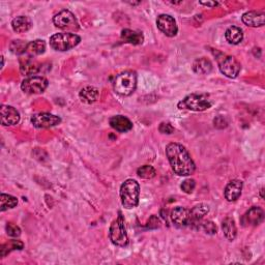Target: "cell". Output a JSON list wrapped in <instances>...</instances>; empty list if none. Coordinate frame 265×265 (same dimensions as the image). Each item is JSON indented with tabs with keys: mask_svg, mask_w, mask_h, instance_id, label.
Returning a JSON list of instances; mask_svg holds the SVG:
<instances>
[{
	"mask_svg": "<svg viewBox=\"0 0 265 265\" xmlns=\"http://www.w3.org/2000/svg\"><path fill=\"white\" fill-rule=\"evenodd\" d=\"M181 190H183L185 193L187 194H192L193 191L196 188V181L194 179H186L185 181H183V184L180 186Z\"/></svg>",
	"mask_w": 265,
	"mask_h": 265,
	"instance_id": "obj_32",
	"label": "cell"
},
{
	"mask_svg": "<svg viewBox=\"0 0 265 265\" xmlns=\"http://www.w3.org/2000/svg\"><path fill=\"white\" fill-rule=\"evenodd\" d=\"M137 174L140 178L151 179V178H153L157 175V171H156L155 168H153L152 166L144 165V166L140 167V168L137 170Z\"/></svg>",
	"mask_w": 265,
	"mask_h": 265,
	"instance_id": "obj_30",
	"label": "cell"
},
{
	"mask_svg": "<svg viewBox=\"0 0 265 265\" xmlns=\"http://www.w3.org/2000/svg\"><path fill=\"white\" fill-rule=\"evenodd\" d=\"M41 64L34 61L31 57L23 58L20 60V72L23 76L32 77L33 75L41 72Z\"/></svg>",
	"mask_w": 265,
	"mask_h": 265,
	"instance_id": "obj_17",
	"label": "cell"
},
{
	"mask_svg": "<svg viewBox=\"0 0 265 265\" xmlns=\"http://www.w3.org/2000/svg\"><path fill=\"white\" fill-rule=\"evenodd\" d=\"M140 186L135 179H127L120 187V200L124 208L132 209L138 206Z\"/></svg>",
	"mask_w": 265,
	"mask_h": 265,
	"instance_id": "obj_2",
	"label": "cell"
},
{
	"mask_svg": "<svg viewBox=\"0 0 265 265\" xmlns=\"http://www.w3.org/2000/svg\"><path fill=\"white\" fill-rule=\"evenodd\" d=\"M27 47H28V43H27V41L23 39H15L10 43L9 50L15 55H23L27 52Z\"/></svg>",
	"mask_w": 265,
	"mask_h": 265,
	"instance_id": "obj_29",
	"label": "cell"
},
{
	"mask_svg": "<svg viewBox=\"0 0 265 265\" xmlns=\"http://www.w3.org/2000/svg\"><path fill=\"white\" fill-rule=\"evenodd\" d=\"M159 131L162 134H167V135H171L174 133V128L169 122H162L159 127Z\"/></svg>",
	"mask_w": 265,
	"mask_h": 265,
	"instance_id": "obj_34",
	"label": "cell"
},
{
	"mask_svg": "<svg viewBox=\"0 0 265 265\" xmlns=\"http://www.w3.org/2000/svg\"><path fill=\"white\" fill-rule=\"evenodd\" d=\"M147 228L148 229H157L161 226L160 219L157 216H151L147 222Z\"/></svg>",
	"mask_w": 265,
	"mask_h": 265,
	"instance_id": "obj_35",
	"label": "cell"
},
{
	"mask_svg": "<svg viewBox=\"0 0 265 265\" xmlns=\"http://www.w3.org/2000/svg\"><path fill=\"white\" fill-rule=\"evenodd\" d=\"M201 4H203V5H206V6H209V7H215V6H217L219 3L218 2H211V1H207V2H200Z\"/></svg>",
	"mask_w": 265,
	"mask_h": 265,
	"instance_id": "obj_36",
	"label": "cell"
},
{
	"mask_svg": "<svg viewBox=\"0 0 265 265\" xmlns=\"http://www.w3.org/2000/svg\"><path fill=\"white\" fill-rule=\"evenodd\" d=\"M121 39L123 43L131 45H141L144 41V35L141 31H136L132 29H123L121 31Z\"/></svg>",
	"mask_w": 265,
	"mask_h": 265,
	"instance_id": "obj_20",
	"label": "cell"
},
{
	"mask_svg": "<svg viewBox=\"0 0 265 265\" xmlns=\"http://www.w3.org/2000/svg\"><path fill=\"white\" fill-rule=\"evenodd\" d=\"M6 233L10 237H19L21 235V229L16 224H12V223H7Z\"/></svg>",
	"mask_w": 265,
	"mask_h": 265,
	"instance_id": "obj_33",
	"label": "cell"
},
{
	"mask_svg": "<svg viewBox=\"0 0 265 265\" xmlns=\"http://www.w3.org/2000/svg\"><path fill=\"white\" fill-rule=\"evenodd\" d=\"M109 123L115 131L119 133H125L129 132L133 129V122L123 115H115L111 117L109 120Z\"/></svg>",
	"mask_w": 265,
	"mask_h": 265,
	"instance_id": "obj_19",
	"label": "cell"
},
{
	"mask_svg": "<svg viewBox=\"0 0 265 265\" xmlns=\"http://www.w3.org/2000/svg\"><path fill=\"white\" fill-rule=\"evenodd\" d=\"M200 228H202L204 230L205 233L207 234H211V235H214L217 233V226L214 222L212 221H205V222H202L201 223V226Z\"/></svg>",
	"mask_w": 265,
	"mask_h": 265,
	"instance_id": "obj_31",
	"label": "cell"
},
{
	"mask_svg": "<svg viewBox=\"0 0 265 265\" xmlns=\"http://www.w3.org/2000/svg\"><path fill=\"white\" fill-rule=\"evenodd\" d=\"M157 26L160 31L167 36L173 37L177 34L178 27L176 25V21L170 15H166V13L160 15L157 19Z\"/></svg>",
	"mask_w": 265,
	"mask_h": 265,
	"instance_id": "obj_11",
	"label": "cell"
},
{
	"mask_svg": "<svg viewBox=\"0 0 265 265\" xmlns=\"http://www.w3.org/2000/svg\"><path fill=\"white\" fill-rule=\"evenodd\" d=\"M213 105L214 103L208 94L193 93L186 96L183 101L178 103V109L202 112V111L212 108Z\"/></svg>",
	"mask_w": 265,
	"mask_h": 265,
	"instance_id": "obj_3",
	"label": "cell"
},
{
	"mask_svg": "<svg viewBox=\"0 0 265 265\" xmlns=\"http://www.w3.org/2000/svg\"><path fill=\"white\" fill-rule=\"evenodd\" d=\"M53 23L57 28L64 31L76 32L80 28L77 18L72 11L67 9H63L56 13V15L53 17Z\"/></svg>",
	"mask_w": 265,
	"mask_h": 265,
	"instance_id": "obj_7",
	"label": "cell"
},
{
	"mask_svg": "<svg viewBox=\"0 0 265 265\" xmlns=\"http://www.w3.org/2000/svg\"><path fill=\"white\" fill-rule=\"evenodd\" d=\"M20 121V113L11 106L3 105L1 107V124L4 127L16 125Z\"/></svg>",
	"mask_w": 265,
	"mask_h": 265,
	"instance_id": "obj_15",
	"label": "cell"
},
{
	"mask_svg": "<svg viewBox=\"0 0 265 265\" xmlns=\"http://www.w3.org/2000/svg\"><path fill=\"white\" fill-rule=\"evenodd\" d=\"M242 20L247 26L262 27L265 21V13L261 10H251L244 13Z\"/></svg>",
	"mask_w": 265,
	"mask_h": 265,
	"instance_id": "obj_16",
	"label": "cell"
},
{
	"mask_svg": "<svg viewBox=\"0 0 265 265\" xmlns=\"http://www.w3.org/2000/svg\"><path fill=\"white\" fill-rule=\"evenodd\" d=\"M81 41V37L72 32H60L53 34L50 37V46L55 51L65 52L78 46Z\"/></svg>",
	"mask_w": 265,
	"mask_h": 265,
	"instance_id": "obj_5",
	"label": "cell"
},
{
	"mask_svg": "<svg viewBox=\"0 0 265 265\" xmlns=\"http://www.w3.org/2000/svg\"><path fill=\"white\" fill-rule=\"evenodd\" d=\"M171 220L178 228H185L190 224V211L186 207L177 206L171 212Z\"/></svg>",
	"mask_w": 265,
	"mask_h": 265,
	"instance_id": "obj_14",
	"label": "cell"
},
{
	"mask_svg": "<svg viewBox=\"0 0 265 265\" xmlns=\"http://www.w3.org/2000/svg\"><path fill=\"white\" fill-rule=\"evenodd\" d=\"M193 71L199 75H207L213 71V63L205 57L197 58L193 63Z\"/></svg>",
	"mask_w": 265,
	"mask_h": 265,
	"instance_id": "obj_23",
	"label": "cell"
},
{
	"mask_svg": "<svg viewBox=\"0 0 265 265\" xmlns=\"http://www.w3.org/2000/svg\"><path fill=\"white\" fill-rule=\"evenodd\" d=\"M263 192H264V190H263V189H261V197H262V198H264V195H263Z\"/></svg>",
	"mask_w": 265,
	"mask_h": 265,
	"instance_id": "obj_37",
	"label": "cell"
},
{
	"mask_svg": "<svg viewBox=\"0 0 265 265\" xmlns=\"http://www.w3.org/2000/svg\"><path fill=\"white\" fill-rule=\"evenodd\" d=\"M49 85V81L41 76H32L25 79L22 84L21 89L28 94H38L43 93Z\"/></svg>",
	"mask_w": 265,
	"mask_h": 265,
	"instance_id": "obj_9",
	"label": "cell"
},
{
	"mask_svg": "<svg viewBox=\"0 0 265 265\" xmlns=\"http://www.w3.org/2000/svg\"><path fill=\"white\" fill-rule=\"evenodd\" d=\"M18 205V199L7 194H1L0 196V209L1 212H5L7 209L13 208Z\"/></svg>",
	"mask_w": 265,
	"mask_h": 265,
	"instance_id": "obj_27",
	"label": "cell"
},
{
	"mask_svg": "<svg viewBox=\"0 0 265 265\" xmlns=\"http://www.w3.org/2000/svg\"><path fill=\"white\" fill-rule=\"evenodd\" d=\"M225 37L228 43L232 45H239L244 39L243 29L237 26H231L226 30Z\"/></svg>",
	"mask_w": 265,
	"mask_h": 265,
	"instance_id": "obj_24",
	"label": "cell"
},
{
	"mask_svg": "<svg viewBox=\"0 0 265 265\" xmlns=\"http://www.w3.org/2000/svg\"><path fill=\"white\" fill-rule=\"evenodd\" d=\"M109 239L113 245L124 248L129 245V236L125 230L124 219L121 213H118V218L112 222L109 229Z\"/></svg>",
	"mask_w": 265,
	"mask_h": 265,
	"instance_id": "obj_6",
	"label": "cell"
},
{
	"mask_svg": "<svg viewBox=\"0 0 265 265\" xmlns=\"http://www.w3.org/2000/svg\"><path fill=\"white\" fill-rule=\"evenodd\" d=\"M137 87V75L133 71H125L115 77L113 82L114 91L122 96L133 94Z\"/></svg>",
	"mask_w": 265,
	"mask_h": 265,
	"instance_id": "obj_4",
	"label": "cell"
},
{
	"mask_svg": "<svg viewBox=\"0 0 265 265\" xmlns=\"http://www.w3.org/2000/svg\"><path fill=\"white\" fill-rule=\"evenodd\" d=\"M222 230H223V232H224V235L228 241L233 242L235 240L236 234H237V229H236L235 222L232 218L228 217L224 221H223Z\"/></svg>",
	"mask_w": 265,
	"mask_h": 265,
	"instance_id": "obj_25",
	"label": "cell"
},
{
	"mask_svg": "<svg viewBox=\"0 0 265 265\" xmlns=\"http://www.w3.org/2000/svg\"><path fill=\"white\" fill-rule=\"evenodd\" d=\"M166 156L175 174L179 176L192 175L196 170V165L189 151L179 143H170L166 147Z\"/></svg>",
	"mask_w": 265,
	"mask_h": 265,
	"instance_id": "obj_1",
	"label": "cell"
},
{
	"mask_svg": "<svg viewBox=\"0 0 265 265\" xmlns=\"http://www.w3.org/2000/svg\"><path fill=\"white\" fill-rule=\"evenodd\" d=\"M100 95V91L96 87L93 86H86L84 88H82L81 91L79 92L80 100L85 103V104H92L97 101Z\"/></svg>",
	"mask_w": 265,
	"mask_h": 265,
	"instance_id": "obj_22",
	"label": "cell"
},
{
	"mask_svg": "<svg viewBox=\"0 0 265 265\" xmlns=\"http://www.w3.org/2000/svg\"><path fill=\"white\" fill-rule=\"evenodd\" d=\"M209 206L206 204H198L190 211V226L195 229H200L203 218L208 214Z\"/></svg>",
	"mask_w": 265,
	"mask_h": 265,
	"instance_id": "obj_13",
	"label": "cell"
},
{
	"mask_svg": "<svg viewBox=\"0 0 265 265\" xmlns=\"http://www.w3.org/2000/svg\"><path fill=\"white\" fill-rule=\"evenodd\" d=\"M220 71L223 75L230 79H234L240 75L242 64L233 56H228V55H222L220 58H218Z\"/></svg>",
	"mask_w": 265,
	"mask_h": 265,
	"instance_id": "obj_8",
	"label": "cell"
},
{
	"mask_svg": "<svg viewBox=\"0 0 265 265\" xmlns=\"http://www.w3.org/2000/svg\"><path fill=\"white\" fill-rule=\"evenodd\" d=\"M263 220H264L263 209L257 206H253L243 216L242 224L244 227H255L261 224Z\"/></svg>",
	"mask_w": 265,
	"mask_h": 265,
	"instance_id": "obj_12",
	"label": "cell"
},
{
	"mask_svg": "<svg viewBox=\"0 0 265 265\" xmlns=\"http://www.w3.org/2000/svg\"><path fill=\"white\" fill-rule=\"evenodd\" d=\"M243 186H244L243 181L240 179H234L230 181L224 191V195H225V198L227 199V201L233 202L239 199L243 192Z\"/></svg>",
	"mask_w": 265,
	"mask_h": 265,
	"instance_id": "obj_18",
	"label": "cell"
},
{
	"mask_svg": "<svg viewBox=\"0 0 265 265\" xmlns=\"http://www.w3.org/2000/svg\"><path fill=\"white\" fill-rule=\"evenodd\" d=\"M46 51V43L43 39H35L28 43L27 52L30 56H37V55L44 54Z\"/></svg>",
	"mask_w": 265,
	"mask_h": 265,
	"instance_id": "obj_26",
	"label": "cell"
},
{
	"mask_svg": "<svg viewBox=\"0 0 265 265\" xmlns=\"http://www.w3.org/2000/svg\"><path fill=\"white\" fill-rule=\"evenodd\" d=\"M23 248H24V244L22 242H20V241H10V242L2 245L1 248H0V256L3 258L8 253H10L11 251L22 250Z\"/></svg>",
	"mask_w": 265,
	"mask_h": 265,
	"instance_id": "obj_28",
	"label": "cell"
},
{
	"mask_svg": "<svg viewBox=\"0 0 265 265\" xmlns=\"http://www.w3.org/2000/svg\"><path fill=\"white\" fill-rule=\"evenodd\" d=\"M61 122V118L57 115H54L51 113L43 112L34 114L31 117V123L36 129H48L56 127Z\"/></svg>",
	"mask_w": 265,
	"mask_h": 265,
	"instance_id": "obj_10",
	"label": "cell"
},
{
	"mask_svg": "<svg viewBox=\"0 0 265 265\" xmlns=\"http://www.w3.org/2000/svg\"><path fill=\"white\" fill-rule=\"evenodd\" d=\"M11 27L15 32L23 33L28 31L32 27V21L26 16H18L11 21Z\"/></svg>",
	"mask_w": 265,
	"mask_h": 265,
	"instance_id": "obj_21",
	"label": "cell"
}]
</instances>
